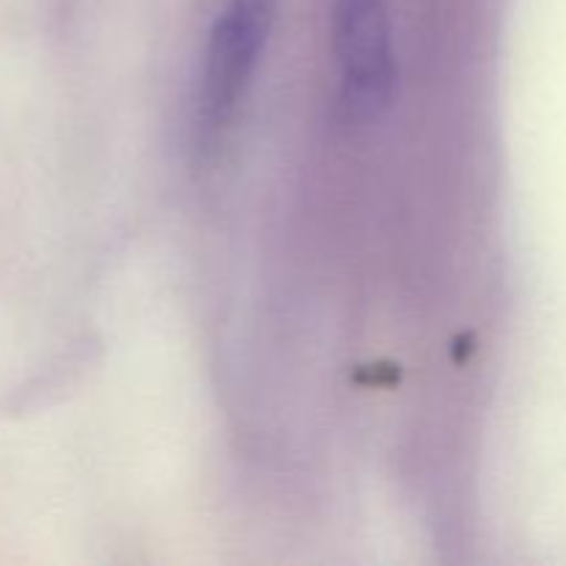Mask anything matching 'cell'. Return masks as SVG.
Wrapping results in <instances>:
<instances>
[{
	"label": "cell",
	"instance_id": "1",
	"mask_svg": "<svg viewBox=\"0 0 566 566\" xmlns=\"http://www.w3.org/2000/svg\"><path fill=\"white\" fill-rule=\"evenodd\" d=\"M276 0H230L210 31L193 111V144L213 149L230 127L274 25Z\"/></svg>",
	"mask_w": 566,
	"mask_h": 566
},
{
	"label": "cell",
	"instance_id": "2",
	"mask_svg": "<svg viewBox=\"0 0 566 566\" xmlns=\"http://www.w3.org/2000/svg\"><path fill=\"white\" fill-rule=\"evenodd\" d=\"M340 99L357 122L379 119L396 92V48L387 0H335Z\"/></svg>",
	"mask_w": 566,
	"mask_h": 566
}]
</instances>
